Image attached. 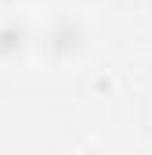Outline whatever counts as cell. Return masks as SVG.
<instances>
[{
	"label": "cell",
	"instance_id": "obj_2",
	"mask_svg": "<svg viewBox=\"0 0 152 155\" xmlns=\"http://www.w3.org/2000/svg\"><path fill=\"white\" fill-rule=\"evenodd\" d=\"M26 43H29L26 25H18V22H0V61H15V58H22Z\"/></svg>",
	"mask_w": 152,
	"mask_h": 155
},
{
	"label": "cell",
	"instance_id": "obj_1",
	"mask_svg": "<svg viewBox=\"0 0 152 155\" xmlns=\"http://www.w3.org/2000/svg\"><path fill=\"white\" fill-rule=\"evenodd\" d=\"M43 51H47V54H51V61H58V65L76 61V58L87 51V29H83L76 18L62 15V18H54V22H51L47 40H43Z\"/></svg>",
	"mask_w": 152,
	"mask_h": 155
}]
</instances>
